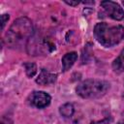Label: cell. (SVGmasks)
Wrapping results in <instances>:
<instances>
[{"instance_id":"8fae6325","label":"cell","mask_w":124,"mask_h":124,"mask_svg":"<svg viewBox=\"0 0 124 124\" xmlns=\"http://www.w3.org/2000/svg\"><path fill=\"white\" fill-rule=\"evenodd\" d=\"M9 18H10V16H9V15H7V14H5V15H2V16H1V29H3V28H4V26H5L6 22L9 20Z\"/></svg>"},{"instance_id":"6da1fadb","label":"cell","mask_w":124,"mask_h":124,"mask_svg":"<svg viewBox=\"0 0 124 124\" xmlns=\"http://www.w3.org/2000/svg\"><path fill=\"white\" fill-rule=\"evenodd\" d=\"M32 21L27 17L16 19L6 33L7 45L11 47H19L26 45L33 34Z\"/></svg>"},{"instance_id":"30bf717a","label":"cell","mask_w":124,"mask_h":124,"mask_svg":"<svg viewBox=\"0 0 124 124\" xmlns=\"http://www.w3.org/2000/svg\"><path fill=\"white\" fill-rule=\"evenodd\" d=\"M24 68H25V72H26V75L29 77V78H32L35 76V74L37 73V66L35 63L33 62H25L23 64Z\"/></svg>"},{"instance_id":"9c48e42d","label":"cell","mask_w":124,"mask_h":124,"mask_svg":"<svg viewBox=\"0 0 124 124\" xmlns=\"http://www.w3.org/2000/svg\"><path fill=\"white\" fill-rule=\"evenodd\" d=\"M74 107L72 104H64L59 108V112L63 117H71L74 114Z\"/></svg>"},{"instance_id":"3957f363","label":"cell","mask_w":124,"mask_h":124,"mask_svg":"<svg viewBox=\"0 0 124 124\" xmlns=\"http://www.w3.org/2000/svg\"><path fill=\"white\" fill-rule=\"evenodd\" d=\"M109 83L99 79H86L79 83L77 88V94L84 99H97L103 97L108 90Z\"/></svg>"},{"instance_id":"9a60e30c","label":"cell","mask_w":124,"mask_h":124,"mask_svg":"<svg viewBox=\"0 0 124 124\" xmlns=\"http://www.w3.org/2000/svg\"><path fill=\"white\" fill-rule=\"evenodd\" d=\"M123 5H124V1H123Z\"/></svg>"},{"instance_id":"5b68a950","label":"cell","mask_w":124,"mask_h":124,"mask_svg":"<svg viewBox=\"0 0 124 124\" xmlns=\"http://www.w3.org/2000/svg\"><path fill=\"white\" fill-rule=\"evenodd\" d=\"M50 100H51L50 96L44 91H34L29 96L30 104L38 108H43L47 107L50 103Z\"/></svg>"},{"instance_id":"7a4b0ae2","label":"cell","mask_w":124,"mask_h":124,"mask_svg":"<svg viewBox=\"0 0 124 124\" xmlns=\"http://www.w3.org/2000/svg\"><path fill=\"white\" fill-rule=\"evenodd\" d=\"M96 40L104 46L109 47L119 44L124 39V27L121 25H108L99 22L94 27Z\"/></svg>"},{"instance_id":"277c9868","label":"cell","mask_w":124,"mask_h":124,"mask_svg":"<svg viewBox=\"0 0 124 124\" xmlns=\"http://www.w3.org/2000/svg\"><path fill=\"white\" fill-rule=\"evenodd\" d=\"M101 6L107 13V15L114 20H121L124 18L123 9L113 1H102Z\"/></svg>"},{"instance_id":"4fadbf2b","label":"cell","mask_w":124,"mask_h":124,"mask_svg":"<svg viewBox=\"0 0 124 124\" xmlns=\"http://www.w3.org/2000/svg\"><path fill=\"white\" fill-rule=\"evenodd\" d=\"M65 3L68 4V5H70V6H77L79 2L78 1H76V2H73V1H65Z\"/></svg>"},{"instance_id":"5bb4252c","label":"cell","mask_w":124,"mask_h":124,"mask_svg":"<svg viewBox=\"0 0 124 124\" xmlns=\"http://www.w3.org/2000/svg\"><path fill=\"white\" fill-rule=\"evenodd\" d=\"M117 124H124V120H121V121H119Z\"/></svg>"},{"instance_id":"8992f818","label":"cell","mask_w":124,"mask_h":124,"mask_svg":"<svg viewBox=\"0 0 124 124\" xmlns=\"http://www.w3.org/2000/svg\"><path fill=\"white\" fill-rule=\"evenodd\" d=\"M56 75L49 73L48 71H46V69H42L39 77L36 79V82L39 83L40 85H48V84H52L55 82L56 80Z\"/></svg>"},{"instance_id":"ba28073f","label":"cell","mask_w":124,"mask_h":124,"mask_svg":"<svg viewBox=\"0 0 124 124\" xmlns=\"http://www.w3.org/2000/svg\"><path fill=\"white\" fill-rule=\"evenodd\" d=\"M112 68L116 73L124 72V49L121 50L118 57L112 62Z\"/></svg>"},{"instance_id":"7c38bea8","label":"cell","mask_w":124,"mask_h":124,"mask_svg":"<svg viewBox=\"0 0 124 124\" xmlns=\"http://www.w3.org/2000/svg\"><path fill=\"white\" fill-rule=\"evenodd\" d=\"M110 122H111V118L107 117V118L100 120V121H93V122H91V124H109Z\"/></svg>"},{"instance_id":"52a82bcc","label":"cell","mask_w":124,"mask_h":124,"mask_svg":"<svg viewBox=\"0 0 124 124\" xmlns=\"http://www.w3.org/2000/svg\"><path fill=\"white\" fill-rule=\"evenodd\" d=\"M77 59H78V53L77 52L73 51V52L66 53L62 57V68H63V71L64 72L68 71L74 65V63L77 61Z\"/></svg>"}]
</instances>
